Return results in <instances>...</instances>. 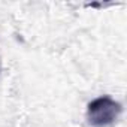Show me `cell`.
Listing matches in <instances>:
<instances>
[{"label": "cell", "instance_id": "cell-1", "mask_svg": "<svg viewBox=\"0 0 127 127\" xmlns=\"http://www.w3.org/2000/svg\"><path fill=\"white\" fill-rule=\"evenodd\" d=\"M123 108L111 96H100L88 103L87 118L94 127H108L117 121Z\"/></svg>", "mask_w": 127, "mask_h": 127}]
</instances>
